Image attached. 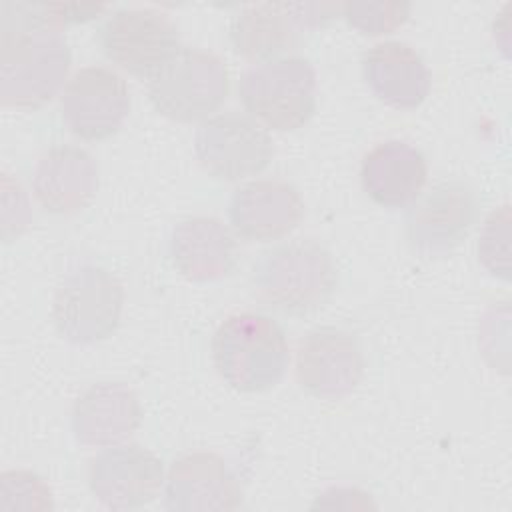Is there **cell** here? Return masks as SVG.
<instances>
[{
    "label": "cell",
    "mask_w": 512,
    "mask_h": 512,
    "mask_svg": "<svg viewBox=\"0 0 512 512\" xmlns=\"http://www.w3.org/2000/svg\"><path fill=\"white\" fill-rule=\"evenodd\" d=\"M72 64L64 34L40 20L36 2L0 6V100L40 108L62 88Z\"/></svg>",
    "instance_id": "cell-1"
},
{
    "label": "cell",
    "mask_w": 512,
    "mask_h": 512,
    "mask_svg": "<svg viewBox=\"0 0 512 512\" xmlns=\"http://www.w3.org/2000/svg\"><path fill=\"white\" fill-rule=\"evenodd\" d=\"M250 282L256 300L266 308L306 316L334 296L338 266L320 242L298 238L264 250L252 266Z\"/></svg>",
    "instance_id": "cell-2"
},
{
    "label": "cell",
    "mask_w": 512,
    "mask_h": 512,
    "mask_svg": "<svg viewBox=\"0 0 512 512\" xmlns=\"http://www.w3.org/2000/svg\"><path fill=\"white\" fill-rule=\"evenodd\" d=\"M210 348L218 374L238 392L270 390L290 362L284 330L256 312L228 316L216 328Z\"/></svg>",
    "instance_id": "cell-3"
},
{
    "label": "cell",
    "mask_w": 512,
    "mask_h": 512,
    "mask_svg": "<svg viewBox=\"0 0 512 512\" xmlns=\"http://www.w3.org/2000/svg\"><path fill=\"white\" fill-rule=\"evenodd\" d=\"M244 108L264 126L290 132L316 112V72L300 56H284L250 66L238 84Z\"/></svg>",
    "instance_id": "cell-4"
},
{
    "label": "cell",
    "mask_w": 512,
    "mask_h": 512,
    "mask_svg": "<svg viewBox=\"0 0 512 512\" xmlns=\"http://www.w3.org/2000/svg\"><path fill=\"white\" fill-rule=\"evenodd\" d=\"M226 64L212 52L180 48L150 78L148 96L154 108L176 122L208 120L228 96Z\"/></svg>",
    "instance_id": "cell-5"
},
{
    "label": "cell",
    "mask_w": 512,
    "mask_h": 512,
    "mask_svg": "<svg viewBox=\"0 0 512 512\" xmlns=\"http://www.w3.org/2000/svg\"><path fill=\"white\" fill-rule=\"evenodd\" d=\"M124 290L106 268L82 264L58 284L52 320L58 334L72 344H94L112 336L120 324Z\"/></svg>",
    "instance_id": "cell-6"
},
{
    "label": "cell",
    "mask_w": 512,
    "mask_h": 512,
    "mask_svg": "<svg viewBox=\"0 0 512 512\" xmlns=\"http://www.w3.org/2000/svg\"><path fill=\"white\" fill-rule=\"evenodd\" d=\"M338 12V2L246 4L232 18L230 42L246 60H274L296 48L306 32L328 26Z\"/></svg>",
    "instance_id": "cell-7"
},
{
    "label": "cell",
    "mask_w": 512,
    "mask_h": 512,
    "mask_svg": "<svg viewBox=\"0 0 512 512\" xmlns=\"http://www.w3.org/2000/svg\"><path fill=\"white\" fill-rule=\"evenodd\" d=\"M104 56L138 78H152L180 50L176 24L156 8H120L98 30Z\"/></svg>",
    "instance_id": "cell-8"
},
{
    "label": "cell",
    "mask_w": 512,
    "mask_h": 512,
    "mask_svg": "<svg viewBox=\"0 0 512 512\" xmlns=\"http://www.w3.org/2000/svg\"><path fill=\"white\" fill-rule=\"evenodd\" d=\"M478 210V194L468 182L460 178L442 180L408 208L404 218L406 240L420 256H442L468 236Z\"/></svg>",
    "instance_id": "cell-9"
},
{
    "label": "cell",
    "mask_w": 512,
    "mask_h": 512,
    "mask_svg": "<svg viewBox=\"0 0 512 512\" xmlns=\"http://www.w3.org/2000/svg\"><path fill=\"white\" fill-rule=\"evenodd\" d=\"M194 152L208 174L232 182L262 172L274 156V146L258 120L238 112H224L198 126Z\"/></svg>",
    "instance_id": "cell-10"
},
{
    "label": "cell",
    "mask_w": 512,
    "mask_h": 512,
    "mask_svg": "<svg viewBox=\"0 0 512 512\" xmlns=\"http://www.w3.org/2000/svg\"><path fill=\"white\" fill-rule=\"evenodd\" d=\"M130 112L126 80L106 66H86L74 72L60 96L66 128L82 140H106L120 130Z\"/></svg>",
    "instance_id": "cell-11"
},
{
    "label": "cell",
    "mask_w": 512,
    "mask_h": 512,
    "mask_svg": "<svg viewBox=\"0 0 512 512\" xmlns=\"http://www.w3.org/2000/svg\"><path fill=\"white\" fill-rule=\"evenodd\" d=\"M164 484L162 460L140 444L104 446L88 466V486L94 498L114 510H134L150 504Z\"/></svg>",
    "instance_id": "cell-12"
},
{
    "label": "cell",
    "mask_w": 512,
    "mask_h": 512,
    "mask_svg": "<svg viewBox=\"0 0 512 512\" xmlns=\"http://www.w3.org/2000/svg\"><path fill=\"white\" fill-rule=\"evenodd\" d=\"M362 374L364 354L352 332L318 326L298 342L296 378L308 394L340 400L360 384Z\"/></svg>",
    "instance_id": "cell-13"
},
{
    "label": "cell",
    "mask_w": 512,
    "mask_h": 512,
    "mask_svg": "<svg viewBox=\"0 0 512 512\" xmlns=\"http://www.w3.org/2000/svg\"><path fill=\"white\" fill-rule=\"evenodd\" d=\"M228 218L240 238L272 242L298 228L304 218V202L300 192L286 180H254L234 190Z\"/></svg>",
    "instance_id": "cell-14"
},
{
    "label": "cell",
    "mask_w": 512,
    "mask_h": 512,
    "mask_svg": "<svg viewBox=\"0 0 512 512\" xmlns=\"http://www.w3.org/2000/svg\"><path fill=\"white\" fill-rule=\"evenodd\" d=\"M240 504L242 488L222 456L190 452L172 462L166 476L168 510H236Z\"/></svg>",
    "instance_id": "cell-15"
},
{
    "label": "cell",
    "mask_w": 512,
    "mask_h": 512,
    "mask_svg": "<svg viewBox=\"0 0 512 512\" xmlns=\"http://www.w3.org/2000/svg\"><path fill=\"white\" fill-rule=\"evenodd\" d=\"M32 190L46 212L74 214L94 198L98 190V166L78 146H52L36 162Z\"/></svg>",
    "instance_id": "cell-16"
},
{
    "label": "cell",
    "mask_w": 512,
    "mask_h": 512,
    "mask_svg": "<svg viewBox=\"0 0 512 512\" xmlns=\"http://www.w3.org/2000/svg\"><path fill=\"white\" fill-rule=\"evenodd\" d=\"M170 260L188 280L214 282L232 274L238 244L232 232L212 216H194L178 222L170 232Z\"/></svg>",
    "instance_id": "cell-17"
},
{
    "label": "cell",
    "mask_w": 512,
    "mask_h": 512,
    "mask_svg": "<svg viewBox=\"0 0 512 512\" xmlns=\"http://www.w3.org/2000/svg\"><path fill=\"white\" fill-rule=\"evenodd\" d=\"M362 74L378 100L398 110L418 108L430 92V70L406 42L386 40L362 56Z\"/></svg>",
    "instance_id": "cell-18"
},
{
    "label": "cell",
    "mask_w": 512,
    "mask_h": 512,
    "mask_svg": "<svg viewBox=\"0 0 512 512\" xmlns=\"http://www.w3.org/2000/svg\"><path fill=\"white\" fill-rule=\"evenodd\" d=\"M428 178L424 154L404 142L386 140L374 146L360 166V182L368 198L384 208H404L420 194Z\"/></svg>",
    "instance_id": "cell-19"
},
{
    "label": "cell",
    "mask_w": 512,
    "mask_h": 512,
    "mask_svg": "<svg viewBox=\"0 0 512 512\" xmlns=\"http://www.w3.org/2000/svg\"><path fill=\"white\" fill-rule=\"evenodd\" d=\"M142 422L138 396L120 382L92 384L72 406V432L80 444L112 446Z\"/></svg>",
    "instance_id": "cell-20"
},
{
    "label": "cell",
    "mask_w": 512,
    "mask_h": 512,
    "mask_svg": "<svg viewBox=\"0 0 512 512\" xmlns=\"http://www.w3.org/2000/svg\"><path fill=\"white\" fill-rule=\"evenodd\" d=\"M480 264L496 278H510V206L504 204L494 210L482 230L476 244Z\"/></svg>",
    "instance_id": "cell-21"
},
{
    "label": "cell",
    "mask_w": 512,
    "mask_h": 512,
    "mask_svg": "<svg viewBox=\"0 0 512 512\" xmlns=\"http://www.w3.org/2000/svg\"><path fill=\"white\" fill-rule=\"evenodd\" d=\"M410 2H344L340 12L346 22L366 34L380 36L400 28L410 16Z\"/></svg>",
    "instance_id": "cell-22"
},
{
    "label": "cell",
    "mask_w": 512,
    "mask_h": 512,
    "mask_svg": "<svg viewBox=\"0 0 512 512\" xmlns=\"http://www.w3.org/2000/svg\"><path fill=\"white\" fill-rule=\"evenodd\" d=\"M2 508L24 510H52V492L46 482L26 470H8L2 474Z\"/></svg>",
    "instance_id": "cell-23"
}]
</instances>
